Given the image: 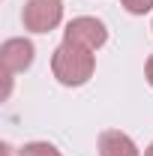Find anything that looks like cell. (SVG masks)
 <instances>
[{"label": "cell", "mask_w": 153, "mask_h": 156, "mask_svg": "<svg viewBox=\"0 0 153 156\" xmlns=\"http://www.w3.org/2000/svg\"><path fill=\"white\" fill-rule=\"evenodd\" d=\"M99 156H138L135 141L120 129H105L99 135Z\"/></svg>", "instance_id": "obj_5"}, {"label": "cell", "mask_w": 153, "mask_h": 156, "mask_svg": "<svg viewBox=\"0 0 153 156\" xmlns=\"http://www.w3.org/2000/svg\"><path fill=\"white\" fill-rule=\"evenodd\" d=\"M93 69H96V57L90 48L84 45H75V42H60L54 57H51V72L60 84L66 87H81L93 78Z\"/></svg>", "instance_id": "obj_1"}, {"label": "cell", "mask_w": 153, "mask_h": 156, "mask_svg": "<svg viewBox=\"0 0 153 156\" xmlns=\"http://www.w3.org/2000/svg\"><path fill=\"white\" fill-rule=\"evenodd\" d=\"M144 156H153V141H150V147H147V150H144Z\"/></svg>", "instance_id": "obj_10"}, {"label": "cell", "mask_w": 153, "mask_h": 156, "mask_svg": "<svg viewBox=\"0 0 153 156\" xmlns=\"http://www.w3.org/2000/svg\"><path fill=\"white\" fill-rule=\"evenodd\" d=\"M63 39L66 42H75V45H84L90 51H99L105 42H108V30L99 18H90V15H81V18H72L63 30Z\"/></svg>", "instance_id": "obj_3"}, {"label": "cell", "mask_w": 153, "mask_h": 156, "mask_svg": "<svg viewBox=\"0 0 153 156\" xmlns=\"http://www.w3.org/2000/svg\"><path fill=\"white\" fill-rule=\"evenodd\" d=\"M33 54H36V48H33V42L30 39H6L3 42V48H0V60H3V69L12 75V72H24L30 63H33Z\"/></svg>", "instance_id": "obj_4"}, {"label": "cell", "mask_w": 153, "mask_h": 156, "mask_svg": "<svg viewBox=\"0 0 153 156\" xmlns=\"http://www.w3.org/2000/svg\"><path fill=\"white\" fill-rule=\"evenodd\" d=\"M21 21L30 33H48L63 21V0H27Z\"/></svg>", "instance_id": "obj_2"}, {"label": "cell", "mask_w": 153, "mask_h": 156, "mask_svg": "<svg viewBox=\"0 0 153 156\" xmlns=\"http://www.w3.org/2000/svg\"><path fill=\"white\" fill-rule=\"evenodd\" d=\"M0 150H3V156H15V153H12V147H9V144H3Z\"/></svg>", "instance_id": "obj_9"}, {"label": "cell", "mask_w": 153, "mask_h": 156, "mask_svg": "<svg viewBox=\"0 0 153 156\" xmlns=\"http://www.w3.org/2000/svg\"><path fill=\"white\" fill-rule=\"evenodd\" d=\"M144 75H147V84L153 87V54L147 57V66H144Z\"/></svg>", "instance_id": "obj_8"}, {"label": "cell", "mask_w": 153, "mask_h": 156, "mask_svg": "<svg viewBox=\"0 0 153 156\" xmlns=\"http://www.w3.org/2000/svg\"><path fill=\"white\" fill-rule=\"evenodd\" d=\"M18 156H60V150L48 141H30L18 150Z\"/></svg>", "instance_id": "obj_6"}, {"label": "cell", "mask_w": 153, "mask_h": 156, "mask_svg": "<svg viewBox=\"0 0 153 156\" xmlns=\"http://www.w3.org/2000/svg\"><path fill=\"white\" fill-rule=\"evenodd\" d=\"M150 30H153V24H150Z\"/></svg>", "instance_id": "obj_11"}, {"label": "cell", "mask_w": 153, "mask_h": 156, "mask_svg": "<svg viewBox=\"0 0 153 156\" xmlns=\"http://www.w3.org/2000/svg\"><path fill=\"white\" fill-rule=\"evenodd\" d=\"M120 3H123V9L132 12V15H144V12L153 9V0H120Z\"/></svg>", "instance_id": "obj_7"}]
</instances>
